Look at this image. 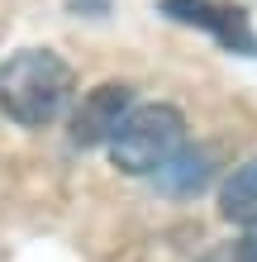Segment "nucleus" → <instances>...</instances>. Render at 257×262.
<instances>
[{"mask_svg": "<svg viewBox=\"0 0 257 262\" xmlns=\"http://www.w3.org/2000/svg\"><path fill=\"white\" fill-rule=\"evenodd\" d=\"M200 262H257L252 248H248V238H233V243H219V248H209Z\"/></svg>", "mask_w": 257, "mask_h": 262, "instance_id": "obj_7", "label": "nucleus"}, {"mask_svg": "<svg viewBox=\"0 0 257 262\" xmlns=\"http://www.w3.org/2000/svg\"><path fill=\"white\" fill-rule=\"evenodd\" d=\"M129 110H133V91L129 86H119V81L96 86L77 105V115H72V124H67L72 143H77V148H96V143H105V138H114L119 124L129 119Z\"/></svg>", "mask_w": 257, "mask_h": 262, "instance_id": "obj_4", "label": "nucleus"}, {"mask_svg": "<svg viewBox=\"0 0 257 262\" xmlns=\"http://www.w3.org/2000/svg\"><path fill=\"white\" fill-rule=\"evenodd\" d=\"M248 248H252V257H257V229H252V234H248Z\"/></svg>", "mask_w": 257, "mask_h": 262, "instance_id": "obj_8", "label": "nucleus"}, {"mask_svg": "<svg viewBox=\"0 0 257 262\" xmlns=\"http://www.w3.org/2000/svg\"><path fill=\"white\" fill-rule=\"evenodd\" d=\"M72 96V67L53 48H24L0 67V110L14 124H53L67 110Z\"/></svg>", "mask_w": 257, "mask_h": 262, "instance_id": "obj_1", "label": "nucleus"}, {"mask_svg": "<svg viewBox=\"0 0 257 262\" xmlns=\"http://www.w3.org/2000/svg\"><path fill=\"white\" fill-rule=\"evenodd\" d=\"M162 14L215 34L224 48H233V53H257V34H252L248 14L238 5H229V0H162Z\"/></svg>", "mask_w": 257, "mask_h": 262, "instance_id": "obj_3", "label": "nucleus"}, {"mask_svg": "<svg viewBox=\"0 0 257 262\" xmlns=\"http://www.w3.org/2000/svg\"><path fill=\"white\" fill-rule=\"evenodd\" d=\"M219 210H224V220L257 229V158L243 162V167H238V172L219 186Z\"/></svg>", "mask_w": 257, "mask_h": 262, "instance_id": "obj_6", "label": "nucleus"}, {"mask_svg": "<svg viewBox=\"0 0 257 262\" xmlns=\"http://www.w3.org/2000/svg\"><path fill=\"white\" fill-rule=\"evenodd\" d=\"M181 148H186V124H181L176 105H133L129 119L119 124V134L110 138L114 167L133 172V177H153Z\"/></svg>", "mask_w": 257, "mask_h": 262, "instance_id": "obj_2", "label": "nucleus"}, {"mask_svg": "<svg viewBox=\"0 0 257 262\" xmlns=\"http://www.w3.org/2000/svg\"><path fill=\"white\" fill-rule=\"evenodd\" d=\"M209 172H215V162H209V152L200 148H181L176 158L167 167H157V186L167 191V195H200L209 186Z\"/></svg>", "mask_w": 257, "mask_h": 262, "instance_id": "obj_5", "label": "nucleus"}]
</instances>
